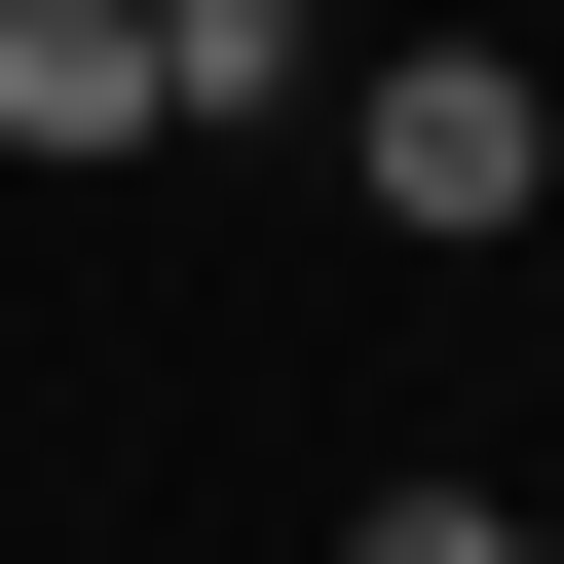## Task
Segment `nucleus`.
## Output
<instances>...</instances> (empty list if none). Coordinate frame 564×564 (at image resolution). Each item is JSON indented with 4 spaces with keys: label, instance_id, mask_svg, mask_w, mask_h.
I'll return each instance as SVG.
<instances>
[{
    "label": "nucleus",
    "instance_id": "obj_1",
    "mask_svg": "<svg viewBox=\"0 0 564 564\" xmlns=\"http://www.w3.org/2000/svg\"><path fill=\"white\" fill-rule=\"evenodd\" d=\"M339 188H377L414 263H489V226L564 188V76H527V39H414V76H339Z\"/></svg>",
    "mask_w": 564,
    "mask_h": 564
},
{
    "label": "nucleus",
    "instance_id": "obj_2",
    "mask_svg": "<svg viewBox=\"0 0 564 564\" xmlns=\"http://www.w3.org/2000/svg\"><path fill=\"white\" fill-rule=\"evenodd\" d=\"M188 76H151V0H0V151H151Z\"/></svg>",
    "mask_w": 564,
    "mask_h": 564
},
{
    "label": "nucleus",
    "instance_id": "obj_3",
    "mask_svg": "<svg viewBox=\"0 0 564 564\" xmlns=\"http://www.w3.org/2000/svg\"><path fill=\"white\" fill-rule=\"evenodd\" d=\"M151 76H188V113H302L339 39H302V0H151Z\"/></svg>",
    "mask_w": 564,
    "mask_h": 564
},
{
    "label": "nucleus",
    "instance_id": "obj_4",
    "mask_svg": "<svg viewBox=\"0 0 564 564\" xmlns=\"http://www.w3.org/2000/svg\"><path fill=\"white\" fill-rule=\"evenodd\" d=\"M339 564H564V489H452V452H414V489H377Z\"/></svg>",
    "mask_w": 564,
    "mask_h": 564
}]
</instances>
